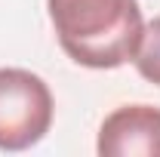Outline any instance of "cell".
Returning a JSON list of instances; mask_svg holds the SVG:
<instances>
[{"instance_id":"obj_4","label":"cell","mask_w":160,"mask_h":157,"mask_svg":"<svg viewBox=\"0 0 160 157\" xmlns=\"http://www.w3.org/2000/svg\"><path fill=\"white\" fill-rule=\"evenodd\" d=\"M132 62H136V71L148 83L160 86V16L145 25L142 43H139V49H136V59Z\"/></svg>"},{"instance_id":"obj_2","label":"cell","mask_w":160,"mask_h":157,"mask_svg":"<svg viewBox=\"0 0 160 157\" xmlns=\"http://www.w3.org/2000/svg\"><path fill=\"white\" fill-rule=\"evenodd\" d=\"M52 126V93L25 68H0V151H25Z\"/></svg>"},{"instance_id":"obj_3","label":"cell","mask_w":160,"mask_h":157,"mask_svg":"<svg viewBox=\"0 0 160 157\" xmlns=\"http://www.w3.org/2000/svg\"><path fill=\"white\" fill-rule=\"evenodd\" d=\"M96 148L102 157H160V108L123 105L111 111Z\"/></svg>"},{"instance_id":"obj_1","label":"cell","mask_w":160,"mask_h":157,"mask_svg":"<svg viewBox=\"0 0 160 157\" xmlns=\"http://www.w3.org/2000/svg\"><path fill=\"white\" fill-rule=\"evenodd\" d=\"M59 46L83 68L111 71L136 59L142 43L139 0H46Z\"/></svg>"}]
</instances>
